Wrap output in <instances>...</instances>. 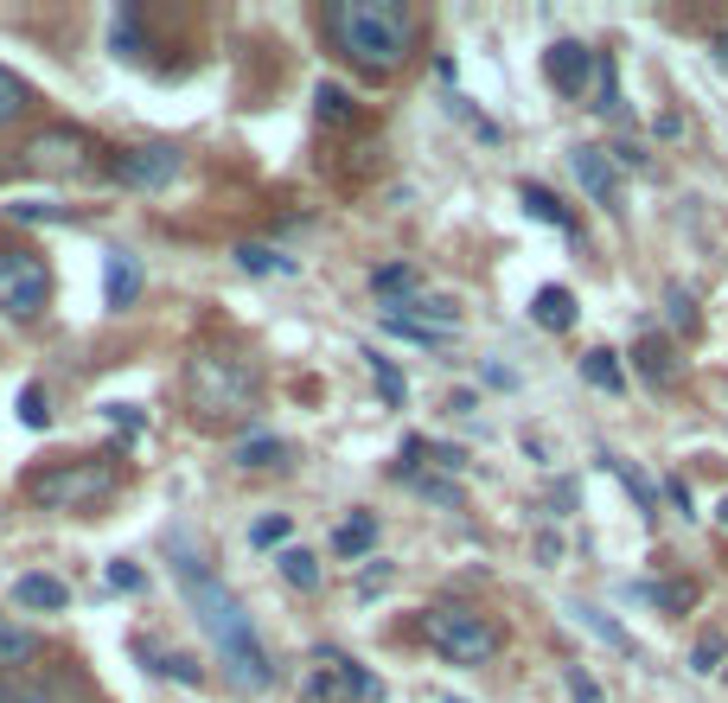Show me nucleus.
Wrapping results in <instances>:
<instances>
[{"mask_svg":"<svg viewBox=\"0 0 728 703\" xmlns=\"http://www.w3.org/2000/svg\"><path fill=\"white\" fill-rule=\"evenodd\" d=\"M313 103H320V116H326V122H345V116H352V97H345L338 83H320V90H313Z\"/></svg>","mask_w":728,"mask_h":703,"instance_id":"obj_27","label":"nucleus"},{"mask_svg":"<svg viewBox=\"0 0 728 703\" xmlns=\"http://www.w3.org/2000/svg\"><path fill=\"white\" fill-rule=\"evenodd\" d=\"M13 601L32 607V614H58V607L71 601V589H64L58 575H20V582H13Z\"/></svg>","mask_w":728,"mask_h":703,"instance_id":"obj_13","label":"nucleus"},{"mask_svg":"<svg viewBox=\"0 0 728 703\" xmlns=\"http://www.w3.org/2000/svg\"><path fill=\"white\" fill-rule=\"evenodd\" d=\"M0 703H64V691L46 677H0Z\"/></svg>","mask_w":728,"mask_h":703,"instance_id":"obj_16","label":"nucleus"},{"mask_svg":"<svg viewBox=\"0 0 728 703\" xmlns=\"http://www.w3.org/2000/svg\"><path fill=\"white\" fill-rule=\"evenodd\" d=\"M307 703H384V684L364 672L358 659L320 646L313 652V677H307Z\"/></svg>","mask_w":728,"mask_h":703,"instance_id":"obj_6","label":"nucleus"},{"mask_svg":"<svg viewBox=\"0 0 728 703\" xmlns=\"http://www.w3.org/2000/svg\"><path fill=\"white\" fill-rule=\"evenodd\" d=\"M633 359H639V371H646L651 384H671V345H665L658 333L639 339V352H633Z\"/></svg>","mask_w":728,"mask_h":703,"instance_id":"obj_18","label":"nucleus"},{"mask_svg":"<svg viewBox=\"0 0 728 703\" xmlns=\"http://www.w3.org/2000/svg\"><path fill=\"white\" fill-rule=\"evenodd\" d=\"M109 582H115V589H141V570H134V563H109Z\"/></svg>","mask_w":728,"mask_h":703,"instance_id":"obj_37","label":"nucleus"},{"mask_svg":"<svg viewBox=\"0 0 728 703\" xmlns=\"http://www.w3.org/2000/svg\"><path fill=\"white\" fill-rule=\"evenodd\" d=\"M282 454H287V448L275 442V435H256V442L236 448V461H243V468H282Z\"/></svg>","mask_w":728,"mask_h":703,"instance_id":"obj_24","label":"nucleus"},{"mask_svg":"<svg viewBox=\"0 0 728 703\" xmlns=\"http://www.w3.org/2000/svg\"><path fill=\"white\" fill-rule=\"evenodd\" d=\"M326 32L345 64H358L364 78H391L403 58L416 52V13L396 0H333Z\"/></svg>","mask_w":728,"mask_h":703,"instance_id":"obj_2","label":"nucleus"},{"mask_svg":"<svg viewBox=\"0 0 728 703\" xmlns=\"http://www.w3.org/2000/svg\"><path fill=\"white\" fill-rule=\"evenodd\" d=\"M185 384H192V410H205V416H243L256 403V371L224 352H199Z\"/></svg>","mask_w":728,"mask_h":703,"instance_id":"obj_4","label":"nucleus"},{"mask_svg":"<svg viewBox=\"0 0 728 703\" xmlns=\"http://www.w3.org/2000/svg\"><path fill=\"white\" fill-rule=\"evenodd\" d=\"M569 697H575V703H600V684H595L588 672H582V665L569 672Z\"/></svg>","mask_w":728,"mask_h":703,"instance_id":"obj_33","label":"nucleus"},{"mask_svg":"<svg viewBox=\"0 0 728 703\" xmlns=\"http://www.w3.org/2000/svg\"><path fill=\"white\" fill-rule=\"evenodd\" d=\"M569 173L582 180V192L595 199V205H620V173H614V160H607V148H575L569 154Z\"/></svg>","mask_w":728,"mask_h":703,"instance_id":"obj_11","label":"nucleus"},{"mask_svg":"<svg viewBox=\"0 0 728 703\" xmlns=\"http://www.w3.org/2000/svg\"><path fill=\"white\" fill-rule=\"evenodd\" d=\"M530 313L544 320L549 333H563V327H569V320H575V301H569V288H544V294L530 301Z\"/></svg>","mask_w":728,"mask_h":703,"instance_id":"obj_17","label":"nucleus"},{"mask_svg":"<svg viewBox=\"0 0 728 703\" xmlns=\"http://www.w3.org/2000/svg\"><path fill=\"white\" fill-rule=\"evenodd\" d=\"M722 640H716V633H709V640H697V652H690V672H722Z\"/></svg>","mask_w":728,"mask_h":703,"instance_id":"obj_31","label":"nucleus"},{"mask_svg":"<svg viewBox=\"0 0 728 703\" xmlns=\"http://www.w3.org/2000/svg\"><path fill=\"white\" fill-rule=\"evenodd\" d=\"M371 378H377V391H384V403H391V410H403V403H410V384H403V371H396L391 359H377V352H371Z\"/></svg>","mask_w":728,"mask_h":703,"instance_id":"obj_22","label":"nucleus"},{"mask_svg":"<svg viewBox=\"0 0 728 703\" xmlns=\"http://www.w3.org/2000/svg\"><path fill=\"white\" fill-rule=\"evenodd\" d=\"M52 301V269L20 243H0V313L7 320H39Z\"/></svg>","mask_w":728,"mask_h":703,"instance_id":"obj_5","label":"nucleus"},{"mask_svg":"<svg viewBox=\"0 0 728 703\" xmlns=\"http://www.w3.org/2000/svg\"><path fill=\"white\" fill-rule=\"evenodd\" d=\"M109 422H115V429H129V435H134V429H141V416H134L129 403H109Z\"/></svg>","mask_w":728,"mask_h":703,"instance_id":"obj_39","label":"nucleus"},{"mask_svg":"<svg viewBox=\"0 0 728 703\" xmlns=\"http://www.w3.org/2000/svg\"><path fill=\"white\" fill-rule=\"evenodd\" d=\"M428 703H461V697H428Z\"/></svg>","mask_w":728,"mask_h":703,"instance_id":"obj_42","label":"nucleus"},{"mask_svg":"<svg viewBox=\"0 0 728 703\" xmlns=\"http://www.w3.org/2000/svg\"><path fill=\"white\" fill-rule=\"evenodd\" d=\"M371 282H377V294H410V288H416V269H403V262H391V269H377Z\"/></svg>","mask_w":728,"mask_h":703,"instance_id":"obj_29","label":"nucleus"},{"mask_svg":"<svg viewBox=\"0 0 728 703\" xmlns=\"http://www.w3.org/2000/svg\"><path fill=\"white\" fill-rule=\"evenodd\" d=\"M620 480H626V493L639 499V512H651V486H646V480H639L633 468H620Z\"/></svg>","mask_w":728,"mask_h":703,"instance_id":"obj_36","label":"nucleus"},{"mask_svg":"<svg viewBox=\"0 0 728 703\" xmlns=\"http://www.w3.org/2000/svg\"><path fill=\"white\" fill-rule=\"evenodd\" d=\"M595 71H600V52H588L582 39H556L544 52V78L563 90V97H582V90H595Z\"/></svg>","mask_w":728,"mask_h":703,"instance_id":"obj_8","label":"nucleus"},{"mask_svg":"<svg viewBox=\"0 0 728 703\" xmlns=\"http://www.w3.org/2000/svg\"><path fill=\"white\" fill-rule=\"evenodd\" d=\"M20 422H27V429H46V422H52V403H46V391H39V384H27V391H20Z\"/></svg>","mask_w":728,"mask_h":703,"instance_id":"obj_26","label":"nucleus"},{"mask_svg":"<svg viewBox=\"0 0 728 703\" xmlns=\"http://www.w3.org/2000/svg\"><path fill=\"white\" fill-rule=\"evenodd\" d=\"M7 218H20V224H39V218H52V224H64L71 211H64V205H39V199H13V205H7Z\"/></svg>","mask_w":728,"mask_h":703,"instance_id":"obj_25","label":"nucleus"},{"mask_svg":"<svg viewBox=\"0 0 728 703\" xmlns=\"http://www.w3.org/2000/svg\"><path fill=\"white\" fill-rule=\"evenodd\" d=\"M287 538V519H262L256 531H250V544H282Z\"/></svg>","mask_w":728,"mask_h":703,"instance_id":"obj_35","label":"nucleus"},{"mask_svg":"<svg viewBox=\"0 0 728 703\" xmlns=\"http://www.w3.org/2000/svg\"><path fill=\"white\" fill-rule=\"evenodd\" d=\"M722 524H728V499H722Z\"/></svg>","mask_w":728,"mask_h":703,"instance_id":"obj_43","label":"nucleus"},{"mask_svg":"<svg viewBox=\"0 0 728 703\" xmlns=\"http://www.w3.org/2000/svg\"><path fill=\"white\" fill-rule=\"evenodd\" d=\"M416 486L435 499V505H461V486H447V480H416Z\"/></svg>","mask_w":728,"mask_h":703,"instance_id":"obj_34","label":"nucleus"},{"mask_svg":"<svg viewBox=\"0 0 728 703\" xmlns=\"http://www.w3.org/2000/svg\"><path fill=\"white\" fill-rule=\"evenodd\" d=\"M716 52H722V64H728V32H722V46H716Z\"/></svg>","mask_w":728,"mask_h":703,"instance_id":"obj_41","label":"nucleus"},{"mask_svg":"<svg viewBox=\"0 0 728 703\" xmlns=\"http://www.w3.org/2000/svg\"><path fill=\"white\" fill-rule=\"evenodd\" d=\"M595 109H600V116H614V109H620V90H614V64H607V58H600V71H595Z\"/></svg>","mask_w":728,"mask_h":703,"instance_id":"obj_30","label":"nucleus"},{"mask_svg":"<svg viewBox=\"0 0 728 703\" xmlns=\"http://www.w3.org/2000/svg\"><path fill=\"white\" fill-rule=\"evenodd\" d=\"M575 621H582V626H595V633H600V640H607V646H626V633H620V626H614V621H607L600 607H575Z\"/></svg>","mask_w":728,"mask_h":703,"instance_id":"obj_32","label":"nucleus"},{"mask_svg":"<svg viewBox=\"0 0 728 703\" xmlns=\"http://www.w3.org/2000/svg\"><path fill=\"white\" fill-rule=\"evenodd\" d=\"M134 294H141V262L129 250H109L103 257V308L122 313V308H134Z\"/></svg>","mask_w":728,"mask_h":703,"instance_id":"obj_12","label":"nucleus"},{"mask_svg":"<svg viewBox=\"0 0 728 703\" xmlns=\"http://www.w3.org/2000/svg\"><path fill=\"white\" fill-rule=\"evenodd\" d=\"M32 499L52 505V512H83V505H103L115 499V473L97 468V461H78V468H58L32 480Z\"/></svg>","mask_w":728,"mask_h":703,"instance_id":"obj_7","label":"nucleus"},{"mask_svg":"<svg viewBox=\"0 0 728 703\" xmlns=\"http://www.w3.org/2000/svg\"><path fill=\"white\" fill-rule=\"evenodd\" d=\"M665 308H671V320H677V327H697V313H690V301H684L677 288H671V301H665Z\"/></svg>","mask_w":728,"mask_h":703,"instance_id":"obj_38","label":"nucleus"},{"mask_svg":"<svg viewBox=\"0 0 728 703\" xmlns=\"http://www.w3.org/2000/svg\"><path fill=\"white\" fill-rule=\"evenodd\" d=\"M32 652H39V633H27L20 621H7V614H0V677L13 672V665H27Z\"/></svg>","mask_w":728,"mask_h":703,"instance_id":"obj_14","label":"nucleus"},{"mask_svg":"<svg viewBox=\"0 0 728 703\" xmlns=\"http://www.w3.org/2000/svg\"><path fill=\"white\" fill-rule=\"evenodd\" d=\"M236 262H243L250 275H294V262H287L282 250H269V243H243V250H236Z\"/></svg>","mask_w":728,"mask_h":703,"instance_id":"obj_19","label":"nucleus"},{"mask_svg":"<svg viewBox=\"0 0 728 703\" xmlns=\"http://www.w3.org/2000/svg\"><path fill=\"white\" fill-rule=\"evenodd\" d=\"M614 160H620V167H646V148H633V141H626V148H614Z\"/></svg>","mask_w":728,"mask_h":703,"instance_id":"obj_40","label":"nucleus"},{"mask_svg":"<svg viewBox=\"0 0 728 703\" xmlns=\"http://www.w3.org/2000/svg\"><path fill=\"white\" fill-rule=\"evenodd\" d=\"M518 199H524V211H530V218H544V224H556V231H569V211L556 205V192H544V185H524Z\"/></svg>","mask_w":728,"mask_h":703,"instance_id":"obj_21","label":"nucleus"},{"mask_svg":"<svg viewBox=\"0 0 728 703\" xmlns=\"http://www.w3.org/2000/svg\"><path fill=\"white\" fill-rule=\"evenodd\" d=\"M173 173H180V154H173V148H129V154H115V180L141 185V192H160Z\"/></svg>","mask_w":728,"mask_h":703,"instance_id":"obj_10","label":"nucleus"},{"mask_svg":"<svg viewBox=\"0 0 728 703\" xmlns=\"http://www.w3.org/2000/svg\"><path fill=\"white\" fill-rule=\"evenodd\" d=\"M377 544V519H371V512H358V519H345L333 531V550L338 556H364V550Z\"/></svg>","mask_w":728,"mask_h":703,"instance_id":"obj_15","label":"nucleus"},{"mask_svg":"<svg viewBox=\"0 0 728 703\" xmlns=\"http://www.w3.org/2000/svg\"><path fill=\"white\" fill-rule=\"evenodd\" d=\"M173 575H180V589H185V607L199 614L205 640L218 646V659H224V672H231L243 691L275 684V665H269V652H262L256 626H250V614H243V601H236L199 556H185V550H180V563H173Z\"/></svg>","mask_w":728,"mask_h":703,"instance_id":"obj_1","label":"nucleus"},{"mask_svg":"<svg viewBox=\"0 0 728 703\" xmlns=\"http://www.w3.org/2000/svg\"><path fill=\"white\" fill-rule=\"evenodd\" d=\"M275 563H282V575L294 582V589H320V563H313L307 550H282Z\"/></svg>","mask_w":728,"mask_h":703,"instance_id":"obj_23","label":"nucleus"},{"mask_svg":"<svg viewBox=\"0 0 728 703\" xmlns=\"http://www.w3.org/2000/svg\"><path fill=\"white\" fill-rule=\"evenodd\" d=\"M582 365H588V378H595L600 391H620V365H614V352H600V345H595Z\"/></svg>","mask_w":728,"mask_h":703,"instance_id":"obj_28","label":"nucleus"},{"mask_svg":"<svg viewBox=\"0 0 728 703\" xmlns=\"http://www.w3.org/2000/svg\"><path fill=\"white\" fill-rule=\"evenodd\" d=\"M422 640L442 652L447 665H486L498 652V626L479 607H428L422 614Z\"/></svg>","mask_w":728,"mask_h":703,"instance_id":"obj_3","label":"nucleus"},{"mask_svg":"<svg viewBox=\"0 0 728 703\" xmlns=\"http://www.w3.org/2000/svg\"><path fill=\"white\" fill-rule=\"evenodd\" d=\"M27 103H32V90L13 78L7 64H0V129H7V122H20V116H27Z\"/></svg>","mask_w":728,"mask_h":703,"instance_id":"obj_20","label":"nucleus"},{"mask_svg":"<svg viewBox=\"0 0 728 703\" xmlns=\"http://www.w3.org/2000/svg\"><path fill=\"white\" fill-rule=\"evenodd\" d=\"M27 160L39 173H83V167H90V141H83L78 129H52L27 148Z\"/></svg>","mask_w":728,"mask_h":703,"instance_id":"obj_9","label":"nucleus"}]
</instances>
